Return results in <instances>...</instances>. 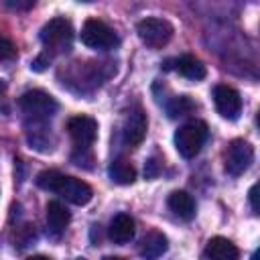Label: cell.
<instances>
[{
    "instance_id": "1",
    "label": "cell",
    "mask_w": 260,
    "mask_h": 260,
    "mask_svg": "<svg viewBox=\"0 0 260 260\" xmlns=\"http://www.w3.org/2000/svg\"><path fill=\"white\" fill-rule=\"evenodd\" d=\"M37 185L45 191H53L61 197H65L73 205H85L91 201V187L71 175H63L59 171H43L37 175Z\"/></svg>"
},
{
    "instance_id": "2",
    "label": "cell",
    "mask_w": 260,
    "mask_h": 260,
    "mask_svg": "<svg viewBox=\"0 0 260 260\" xmlns=\"http://www.w3.org/2000/svg\"><path fill=\"white\" fill-rule=\"evenodd\" d=\"M207 124L201 120H191L183 126H179V130L175 132V148L183 158H193L201 146L207 140Z\"/></svg>"
},
{
    "instance_id": "3",
    "label": "cell",
    "mask_w": 260,
    "mask_h": 260,
    "mask_svg": "<svg viewBox=\"0 0 260 260\" xmlns=\"http://www.w3.org/2000/svg\"><path fill=\"white\" fill-rule=\"evenodd\" d=\"M41 43L45 45L47 53H65L73 45V26L67 18L57 16L51 18L41 28Z\"/></svg>"
},
{
    "instance_id": "4",
    "label": "cell",
    "mask_w": 260,
    "mask_h": 260,
    "mask_svg": "<svg viewBox=\"0 0 260 260\" xmlns=\"http://www.w3.org/2000/svg\"><path fill=\"white\" fill-rule=\"evenodd\" d=\"M18 106H20V110L32 122H45V120H49L51 116H55V112L59 108L57 100L51 93L43 91V89H28V91H24L18 98Z\"/></svg>"
},
{
    "instance_id": "5",
    "label": "cell",
    "mask_w": 260,
    "mask_h": 260,
    "mask_svg": "<svg viewBox=\"0 0 260 260\" xmlns=\"http://www.w3.org/2000/svg\"><path fill=\"white\" fill-rule=\"evenodd\" d=\"M81 43L89 49L98 51H108L118 47V35L114 32L112 26H108L104 20L98 18H87L81 26Z\"/></svg>"
},
{
    "instance_id": "6",
    "label": "cell",
    "mask_w": 260,
    "mask_h": 260,
    "mask_svg": "<svg viewBox=\"0 0 260 260\" xmlns=\"http://www.w3.org/2000/svg\"><path fill=\"white\" fill-rule=\"evenodd\" d=\"M136 32L140 37V41L150 47V49H162L171 39H173V24L165 18H156V16H148L142 18L136 24Z\"/></svg>"
},
{
    "instance_id": "7",
    "label": "cell",
    "mask_w": 260,
    "mask_h": 260,
    "mask_svg": "<svg viewBox=\"0 0 260 260\" xmlns=\"http://www.w3.org/2000/svg\"><path fill=\"white\" fill-rule=\"evenodd\" d=\"M252 156H254V150L250 146V142L242 140V138H236L228 144V150H225V158H223V167H225V173L232 175V177H238L242 175L250 162H252Z\"/></svg>"
},
{
    "instance_id": "8",
    "label": "cell",
    "mask_w": 260,
    "mask_h": 260,
    "mask_svg": "<svg viewBox=\"0 0 260 260\" xmlns=\"http://www.w3.org/2000/svg\"><path fill=\"white\" fill-rule=\"evenodd\" d=\"M67 132L79 150H87L98 136V122L91 116H73L67 120Z\"/></svg>"
},
{
    "instance_id": "9",
    "label": "cell",
    "mask_w": 260,
    "mask_h": 260,
    "mask_svg": "<svg viewBox=\"0 0 260 260\" xmlns=\"http://www.w3.org/2000/svg\"><path fill=\"white\" fill-rule=\"evenodd\" d=\"M213 102L215 110L225 120H238L242 112V98L240 93L230 85H215L213 89Z\"/></svg>"
},
{
    "instance_id": "10",
    "label": "cell",
    "mask_w": 260,
    "mask_h": 260,
    "mask_svg": "<svg viewBox=\"0 0 260 260\" xmlns=\"http://www.w3.org/2000/svg\"><path fill=\"white\" fill-rule=\"evenodd\" d=\"M146 128H148L146 114L140 108L130 110V114L126 116V122H124V130H122L124 132V142L128 146H138L146 136Z\"/></svg>"
},
{
    "instance_id": "11",
    "label": "cell",
    "mask_w": 260,
    "mask_h": 260,
    "mask_svg": "<svg viewBox=\"0 0 260 260\" xmlns=\"http://www.w3.org/2000/svg\"><path fill=\"white\" fill-rule=\"evenodd\" d=\"M167 248H169L167 236H165L162 232H158V230H150V232L142 238L138 252H140V256H142L144 260H156V258H160V256L167 252Z\"/></svg>"
},
{
    "instance_id": "12",
    "label": "cell",
    "mask_w": 260,
    "mask_h": 260,
    "mask_svg": "<svg viewBox=\"0 0 260 260\" xmlns=\"http://www.w3.org/2000/svg\"><path fill=\"white\" fill-rule=\"evenodd\" d=\"M134 219L128 215V213H118L112 217L110 221V228H108V236L114 244H126L134 238Z\"/></svg>"
},
{
    "instance_id": "13",
    "label": "cell",
    "mask_w": 260,
    "mask_h": 260,
    "mask_svg": "<svg viewBox=\"0 0 260 260\" xmlns=\"http://www.w3.org/2000/svg\"><path fill=\"white\" fill-rule=\"evenodd\" d=\"M205 256L209 260H238L240 258V252H238V248H236L234 242H230L228 238L215 236V238H211L207 242Z\"/></svg>"
},
{
    "instance_id": "14",
    "label": "cell",
    "mask_w": 260,
    "mask_h": 260,
    "mask_svg": "<svg viewBox=\"0 0 260 260\" xmlns=\"http://www.w3.org/2000/svg\"><path fill=\"white\" fill-rule=\"evenodd\" d=\"M167 203H169V209L177 217H181L185 221H189V219L195 217V199L187 191H173L169 195Z\"/></svg>"
},
{
    "instance_id": "15",
    "label": "cell",
    "mask_w": 260,
    "mask_h": 260,
    "mask_svg": "<svg viewBox=\"0 0 260 260\" xmlns=\"http://www.w3.org/2000/svg\"><path fill=\"white\" fill-rule=\"evenodd\" d=\"M69 221H71V215L65 209V205H61L59 201H49L47 203V225H49V230L55 236H59L61 232H65V228L69 225Z\"/></svg>"
},
{
    "instance_id": "16",
    "label": "cell",
    "mask_w": 260,
    "mask_h": 260,
    "mask_svg": "<svg viewBox=\"0 0 260 260\" xmlns=\"http://www.w3.org/2000/svg\"><path fill=\"white\" fill-rule=\"evenodd\" d=\"M108 175L118 185H130L136 181V169L126 158H114L108 167Z\"/></svg>"
},
{
    "instance_id": "17",
    "label": "cell",
    "mask_w": 260,
    "mask_h": 260,
    "mask_svg": "<svg viewBox=\"0 0 260 260\" xmlns=\"http://www.w3.org/2000/svg\"><path fill=\"white\" fill-rule=\"evenodd\" d=\"M175 63H177V71H179L183 77H187V79L199 81V79H203V77L207 75L205 65H203L197 57H193V55H183V57L177 59Z\"/></svg>"
},
{
    "instance_id": "18",
    "label": "cell",
    "mask_w": 260,
    "mask_h": 260,
    "mask_svg": "<svg viewBox=\"0 0 260 260\" xmlns=\"http://www.w3.org/2000/svg\"><path fill=\"white\" fill-rule=\"evenodd\" d=\"M193 102L187 98V95H179V98H173V102H169L167 106V112L171 118H179V116H185L193 110Z\"/></svg>"
},
{
    "instance_id": "19",
    "label": "cell",
    "mask_w": 260,
    "mask_h": 260,
    "mask_svg": "<svg viewBox=\"0 0 260 260\" xmlns=\"http://www.w3.org/2000/svg\"><path fill=\"white\" fill-rule=\"evenodd\" d=\"M248 201H250V207H252L256 213H260V181H256V183L250 187V191H248Z\"/></svg>"
},
{
    "instance_id": "20",
    "label": "cell",
    "mask_w": 260,
    "mask_h": 260,
    "mask_svg": "<svg viewBox=\"0 0 260 260\" xmlns=\"http://www.w3.org/2000/svg\"><path fill=\"white\" fill-rule=\"evenodd\" d=\"M14 55H16L14 45H12L8 39H2V41H0V59H2V61H8V59H12Z\"/></svg>"
},
{
    "instance_id": "21",
    "label": "cell",
    "mask_w": 260,
    "mask_h": 260,
    "mask_svg": "<svg viewBox=\"0 0 260 260\" xmlns=\"http://www.w3.org/2000/svg\"><path fill=\"white\" fill-rule=\"evenodd\" d=\"M158 173H160L158 160H156V158H148L146 165H144V175H146V179H152V177H156Z\"/></svg>"
},
{
    "instance_id": "22",
    "label": "cell",
    "mask_w": 260,
    "mask_h": 260,
    "mask_svg": "<svg viewBox=\"0 0 260 260\" xmlns=\"http://www.w3.org/2000/svg\"><path fill=\"white\" fill-rule=\"evenodd\" d=\"M49 61H51V55H49V53H45V55H41V57L32 63V69H35V71H43V69H45V65H49Z\"/></svg>"
},
{
    "instance_id": "23",
    "label": "cell",
    "mask_w": 260,
    "mask_h": 260,
    "mask_svg": "<svg viewBox=\"0 0 260 260\" xmlns=\"http://www.w3.org/2000/svg\"><path fill=\"white\" fill-rule=\"evenodd\" d=\"M6 4H8V6H12V8H30L35 2H32V0H30V2H12V0H8Z\"/></svg>"
},
{
    "instance_id": "24",
    "label": "cell",
    "mask_w": 260,
    "mask_h": 260,
    "mask_svg": "<svg viewBox=\"0 0 260 260\" xmlns=\"http://www.w3.org/2000/svg\"><path fill=\"white\" fill-rule=\"evenodd\" d=\"M26 260H51L49 256H43V254H37V256H30V258H26Z\"/></svg>"
},
{
    "instance_id": "25",
    "label": "cell",
    "mask_w": 260,
    "mask_h": 260,
    "mask_svg": "<svg viewBox=\"0 0 260 260\" xmlns=\"http://www.w3.org/2000/svg\"><path fill=\"white\" fill-rule=\"evenodd\" d=\"M250 260H260V248H258V250L252 254V258H250Z\"/></svg>"
},
{
    "instance_id": "26",
    "label": "cell",
    "mask_w": 260,
    "mask_h": 260,
    "mask_svg": "<svg viewBox=\"0 0 260 260\" xmlns=\"http://www.w3.org/2000/svg\"><path fill=\"white\" fill-rule=\"evenodd\" d=\"M102 260H124V258H120V256H106V258H102Z\"/></svg>"
},
{
    "instance_id": "27",
    "label": "cell",
    "mask_w": 260,
    "mask_h": 260,
    "mask_svg": "<svg viewBox=\"0 0 260 260\" xmlns=\"http://www.w3.org/2000/svg\"><path fill=\"white\" fill-rule=\"evenodd\" d=\"M256 124H258V128H260V112H258V116H256Z\"/></svg>"
},
{
    "instance_id": "28",
    "label": "cell",
    "mask_w": 260,
    "mask_h": 260,
    "mask_svg": "<svg viewBox=\"0 0 260 260\" xmlns=\"http://www.w3.org/2000/svg\"><path fill=\"white\" fill-rule=\"evenodd\" d=\"M77 260H83V258H77Z\"/></svg>"
}]
</instances>
